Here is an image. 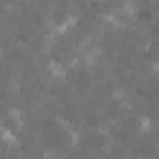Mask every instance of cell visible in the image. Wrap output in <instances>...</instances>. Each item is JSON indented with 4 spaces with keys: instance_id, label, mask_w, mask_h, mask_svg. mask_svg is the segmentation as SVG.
Returning <instances> with one entry per match:
<instances>
[{
    "instance_id": "1",
    "label": "cell",
    "mask_w": 159,
    "mask_h": 159,
    "mask_svg": "<svg viewBox=\"0 0 159 159\" xmlns=\"http://www.w3.org/2000/svg\"><path fill=\"white\" fill-rule=\"evenodd\" d=\"M9 114H10V116H11V117H13L14 119H16V121H18V119L20 118V109L11 108V109L9 111Z\"/></svg>"
}]
</instances>
